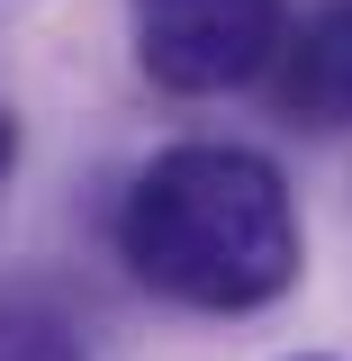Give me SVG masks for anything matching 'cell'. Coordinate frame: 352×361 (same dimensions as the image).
<instances>
[{"instance_id":"cell-1","label":"cell","mask_w":352,"mask_h":361,"mask_svg":"<svg viewBox=\"0 0 352 361\" xmlns=\"http://www.w3.org/2000/svg\"><path fill=\"white\" fill-rule=\"evenodd\" d=\"M118 262L199 316H253L298 280V208L253 145H172L118 199Z\"/></svg>"},{"instance_id":"cell-3","label":"cell","mask_w":352,"mask_h":361,"mask_svg":"<svg viewBox=\"0 0 352 361\" xmlns=\"http://www.w3.org/2000/svg\"><path fill=\"white\" fill-rule=\"evenodd\" d=\"M271 99L298 127H352V0H325L316 18L289 27L271 63Z\"/></svg>"},{"instance_id":"cell-4","label":"cell","mask_w":352,"mask_h":361,"mask_svg":"<svg viewBox=\"0 0 352 361\" xmlns=\"http://www.w3.org/2000/svg\"><path fill=\"white\" fill-rule=\"evenodd\" d=\"M0 361H90L82 353V325L45 298H0Z\"/></svg>"},{"instance_id":"cell-5","label":"cell","mask_w":352,"mask_h":361,"mask_svg":"<svg viewBox=\"0 0 352 361\" xmlns=\"http://www.w3.org/2000/svg\"><path fill=\"white\" fill-rule=\"evenodd\" d=\"M9 172H18V118L0 109V199H9Z\"/></svg>"},{"instance_id":"cell-2","label":"cell","mask_w":352,"mask_h":361,"mask_svg":"<svg viewBox=\"0 0 352 361\" xmlns=\"http://www.w3.org/2000/svg\"><path fill=\"white\" fill-rule=\"evenodd\" d=\"M135 63L172 99H217V90L262 82L289 45V0H127Z\"/></svg>"}]
</instances>
